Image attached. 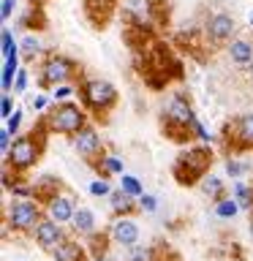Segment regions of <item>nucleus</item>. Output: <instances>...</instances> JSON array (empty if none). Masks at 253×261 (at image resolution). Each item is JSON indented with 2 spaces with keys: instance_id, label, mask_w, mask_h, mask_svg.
<instances>
[{
  "instance_id": "nucleus-1",
  "label": "nucleus",
  "mask_w": 253,
  "mask_h": 261,
  "mask_svg": "<svg viewBox=\"0 0 253 261\" xmlns=\"http://www.w3.org/2000/svg\"><path fill=\"white\" fill-rule=\"evenodd\" d=\"M36 218H38V210L30 201H16L11 207V212H8V220H11L14 228H30L36 223Z\"/></svg>"
},
{
  "instance_id": "nucleus-2",
  "label": "nucleus",
  "mask_w": 253,
  "mask_h": 261,
  "mask_svg": "<svg viewBox=\"0 0 253 261\" xmlns=\"http://www.w3.org/2000/svg\"><path fill=\"white\" fill-rule=\"evenodd\" d=\"M8 158H11L14 166L24 169V166H30V163L36 161V147H33L30 139H16L14 147H11V152H8Z\"/></svg>"
},
{
  "instance_id": "nucleus-3",
  "label": "nucleus",
  "mask_w": 253,
  "mask_h": 261,
  "mask_svg": "<svg viewBox=\"0 0 253 261\" xmlns=\"http://www.w3.org/2000/svg\"><path fill=\"white\" fill-rule=\"evenodd\" d=\"M52 125H55L57 130H65V134L79 130V125H82V112L73 109V106H63V109H57Z\"/></svg>"
},
{
  "instance_id": "nucleus-4",
  "label": "nucleus",
  "mask_w": 253,
  "mask_h": 261,
  "mask_svg": "<svg viewBox=\"0 0 253 261\" xmlns=\"http://www.w3.org/2000/svg\"><path fill=\"white\" fill-rule=\"evenodd\" d=\"M87 101L93 106H109L114 101V87L109 82H90L87 85Z\"/></svg>"
},
{
  "instance_id": "nucleus-5",
  "label": "nucleus",
  "mask_w": 253,
  "mask_h": 261,
  "mask_svg": "<svg viewBox=\"0 0 253 261\" xmlns=\"http://www.w3.org/2000/svg\"><path fill=\"white\" fill-rule=\"evenodd\" d=\"M36 237H38V245L41 248H60V228H57V223H52V220H44V223H38L36 228Z\"/></svg>"
},
{
  "instance_id": "nucleus-6",
  "label": "nucleus",
  "mask_w": 253,
  "mask_h": 261,
  "mask_svg": "<svg viewBox=\"0 0 253 261\" xmlns=\"http://www.w3.org/2000/svg\"><path fill=\"white\" fill-rule=\"evenodd\" d=\"M232 30H234V19H232V16L218 14V16H212V19H210V36L215 41L229 38V36H232Z\"/></svg>"
},
{
  "instance_id": "nucleus-7",
  "label": "nucleus",
  "mask_w": 253,
  "mask_h": 261,
  "mask_svg": "<svg viewBox=\"0 0 253 261\" xmlns=\"http://www.w3.org/2000/svg\"><path fill=\"white\" fill-rule=\"evenodd\" d=\"M112 234L120 245H134L136 237H139V228H136V223H131V220H117L112 228Z\"/></svg>"
},
{
  "instance_id": "nucleus-8",
  "label": "nucleus",
  "mask_w": 253,
  "mask_h": 261,
  "mask_svg": "<svg viewBox=\"0 0 253 261\" xmlns=\"http://www.w3.org/2000/svg\"><path fill=\"white\" fill-rule=\"evenodd\" d=\"M98 134L95 130H79V136H77V150L82 152V155H93L95 150H98Z\"/></svg>"
},
{
  "instance_id": "nucleus-9",
  "label": "nucleus",
  "mask_w": 253,
  "mask_h": 261,
  "mask_svg": "<svg viewBox=\"0 0 253 261\" xmlns=\"http://www.w3.org/2000/svg\"><path fill=\"white\" fill-rule=\"evenodd\" d=\"M49 215H52L57 223H60V220H68L73 215L71 201L68 199H52V204H49Z\"/></svg>"
},
{
  "instance_id": "nucleus-10",
  "label": "nucleus",
  "mask_w": 253,
  "mask_h": 261,
  "mask_svg": "<svg viewBox=\"0 0 253 261\" xmlns=\"http://www.w3.org/2000/svg\"><path fill=\"white\" fill-rule=\"evenodd\" d=\"M44 76H46V82H60V79H65V76H68V63H65V60H52V63L46 65Z\"/></svg>"
},
{
  "instance_id": "nucleus-11",
  "label": "nucleus",
  "mask_w": 253,
  "mask_h": 261,
  "mask_svg": "<svg viewBox=\"0 0 253 261\" xmlns=\"http://www.w3.org/2000/svg\"><path fill=\"white\" fill-rule=\"evenodd\" d=\"M250 57H253V46L248 44V41H234V44H232V60L248 63Z\"/></svg>"
},
{
  "instance_id": "nucleus-12",
  "label": "nucleus",
  "mask_w": 253,
  "mask_h": 261,
  "mask_svg": "<svg viewBox=\"0 0 253 261\" xmlns=\"http://www.w3.org/2000/svg\"><path fill=\"white\" fill-rule=\"evenodd\" d=\"M169 112H171V117L180 120V122H193V114H191V109H188V103L180 101V98H174V101H171Z\"/></svg>"
},
{
  "instance_id": "nucleus-13",
  "label": "nucleus",
  "mask_w": 253,
  "mask_h": 261,
  "mask_svg": "<svg viewBox=\"0 0 253 261\" xmlns=\"http://www.w3.org/2000/svg\"><path fill=\"white\" fill-rule=\"evenodd\" d=\"M73 226L79 228V231H93V212L90 210H79L77 215H73Z\"/></svg>"
},
{
  "instance_id": "nucleus-14",
  "label": "nucleus",
  "mask_w": 253,
  "mask_h": 261,
  "mask_svg": "<svg viewBox=\"0 0 253 261\" xmlns=\"http://www.w3.org/2000/svg\"><path fill=\"white\" fill-rule=\"evenodd\" d=\"M55 256H57V261H77L79 258V248L73 242H63Z\"/></svg>"
},
{
  "instance_id": "nucleus-15",
  "label": "nucleus",
  "mask_w": 253,
  "mask_h": 261,
  "mask_svg": "<svg viewBox=\"0 0 253 261\" xmlns=\"http://www.w3.org/2000/svg\"><path fill=\"white\" fill-rule=\"evenodd\" d=\"M240 139L242 142H248V144H253V114H245V117L240 120Z\"/></svg>"
},
{
  "instance_id": "nucleus-16",
  "label": "nucleus",
  "mask_w": 253,
  "mask_h": 261,
  "mask_svg": "<svg viewBox=\"0 0 253 261\" xmlns=\"http://www.w3.org/2000/svg\"><path fill=\"white\" fill-rule=\"evenodd\" d=\"M16 55V49H14V38H11V33L3 30V57L8 60V57H14Z\"/></svg>"
},
{
  "instance_id": "nucleus-17",
  "label": "nucleus",
  "mask_w": 253,
  "mask_h": 261,
  "mask_svg": "<svg viewBox=\"0 0 253 261\" xmlns=\"http://www.w3.org/2000/svg\"><path fill=\"white\" fill-rule=\"evenodd\" d=\"M122 188H125L128 196H139V193H142V185H139L134 177H122Z\"/></svg>"
},
{
  "instance_id": "nucleus-18",
  "label": "nucleus",
  "mask_w": 253,
  "mask_h": 261,
  "mask_svg": "<svg viewBox=\"0 0 253 261\" xmlns=\"http://www.w3.org/2000/svg\"><path fill=\"white\" fill-rule=\"evenodd\" d=\"M14 68H16V55L6 60V68H3V87L11 85V73H14Z\"/></svg>"
},
{
  "instance_id": "nucleus-19",
  "label": "nucleus",
  "mask_w": 253,
  "mask_h": 261,
  "mask_svg": "<svg viewBox=\"0 0 253 261\" xmlns=\"http://www.w3.org/2000/svg\"><path fill=\"white\" fill-rule=\"evenodd\" d=\"M237 212V201H220L218 204V215L220 218H232Z\"/></svg>"
},
{
  "instance_id": "nucleus-20",
  "label": "nucleus",
  "mask_w": 253,
  "mask_h": 261,
  "mask_svg": "<svg viewBox=\"0 0 253 261\" xmlns=\"http://www.w3.org/2000/svg\"><path fill=\"white\" fill-rule=\"evenodd\" d=\"M112 204H114V210H128L131 207V199H128V193H114L112 196Z\"/></svg>"
},
{
  "instance_id": "nucleus-21",
  "label": "nucleus",
  "mask_w": 253,
  "mask_h": 261,
  "mask_svg": "<svg viewBox=\"0 0 253 261\" xmlns=\"http://www.w3.org/2000/svg\"><path fill=\"white\" fill-rule=\"evenodd\" d=\"M237 199H240L242 207H250V191L245 185H237Z\"/></svg>"
},
{
  "instance_id": "nucleus-22",
  "label": "nucleus",
  "mask_w": 253,
  "mask_h": 261,
  "mask_svg": "<svg viewBox=\"0 0 253 261\" xmlns=\"http://www.w3.org/2000/svg\"><path fill=\"white\" fill-rule=\"evenodd\" d=\"M131 261H150V250H147V248H134Z\"/></svg>"
},
{
  "instance_id": "nucleus-23",
  "label": "nucleus",
  "mask_w": 253,
  "mask_h": 261,
  "mask_svg": "<svg viewBox=\"0 0 253 261\" xmlns=\"http://www.w3.org/2000/svg\"><path fill=\"white\" fill-rule=\"evenodd\" d=\"M22 49H24V55H36L38 52V41L36 38H24L22 41Z\"/></svg>"
},
{
  "instance_id": "nucleus-24",
  "label": "nucleus",
  "mask_w": 253,
  "mask_h": 261,
  "mask_svg": "<svg viewBox=\"0 0 253 261\" xmlns=\"http://www.w3.org/2000/svg\"><path fill=\"white\" fill-rule=\"evenodd\" d=\"M204 191H207V193H212V196H215V193L220 191V182H218V179H215V177H210V179H204Z\"/></svg>"
},
{
  "instance_id": "nucleus-25",
  "label": "nucleus",
  "mask_w": 253,
  "mask_h": 261,
  "mask_svg": "<svg viewBox=\"0 0 253 261\" xmlns=\"http://www.w3.org/2000/svg\"><path fill=\"white\" fill-rule=\"evenodd\" d=\"M90 193H95V196H106V193H109V185H106V182H93V185H90Z\"/></svg>"
},
{
  "instance_id": "nucleus-26",
  "label": "nucleus",
  "mask_w": 253,
  "mask_h": 261,
  "mask_svg": "<svg viewBox=\"0 0 253 261\" xmlns=\"http://www.w3.org/2000/svg\"><path fill=\"white\" fill-rule=\"evenodd\" d=\"M19 120H22V114H19V112H14V117H8V128H6L8 134H14V130L19 128Z\"/></svg>"
},
{
  "instance_id": "nucleus-27",
  "label": "nucleus",
  "mask_w": 253,
  "mask_h": 261,
  "mask_svg": "<svg viewBox=\"0 0 253 261\" xmlns=\"http://www.w3.org/2000/svg\"><path fill=\"white\" fill-rule=\"evenodd\" d=\"M106 169H109V171H120L122 163H120L117 158H109V161H106Z\"/></svg>"
},
{
  "instance_id": "nucleus-28",
  "label": "nucleus",
  "mask_w": 253,
  "mask_h": 261,
  "mask_svg": "<svg viewBox=\"0 0 253 261\" xmlns=\"http://www.w3.org/2000/svg\"><path fill=\"white\" fill-rule=\"evenodd\" d=\"M226 171H229V174H232V177H237V174H240V171H242V166H240V163H232V161H229Z\"/></svg>"
},
{
  "instance_id": "nucleus-29",
  "label": "nucleus",
  "mask_w": 253,
  "mask_h": 261,
  "mask_svg": "<svg viewBox=\"0 0 253 261\" xmlns=\"http://www.w3.org/2000/svg\"><path fill=\"white\" fill-rule=\"evenodd\" d=\"M0 147H3V152H11L8 150V130H0Z\"/></svg>"
},
{
  "instance_id": "nucleus-30",
  "label": "nucleus",
  "mask_w": 253,
  "mask_h": 261,
  "mask_svg": "<svg viewBox=\"0 0 253 261\" xmlns=\"http://www.w3.org/2000/svg\"><path fill=\"white\" fill-rule=\"evenodd\" d=\"M142 207H144V210H155V199H153V196H144V199H142Z\"/></svg>"
},
{
  "instance_id": "nucleus-31",
  "label": "nucleus",
  "mask_w": 253,
  "mask_h": 261,
  "mask_svg": "<svg viewBox=\"0 0 253 261\" xmlns=\"http://www.w3.org/2000/svg\"><path fill=\"white\" fill-rule=\"evenodd\" d=\"M3 117H11V101L3 98Z\"/></svg>"
},
{
  "instance_id": "nucleus-32",
  "label": "nucleus",
  "mask_w": 253,
  "mask_h": 261,
  "mask_svg": "<svg viewBox=\"0 0 253 261\" xmlns=\"http://www.w3.org/2000/svg\"><path fill=\"white\" fill-rule=\"evenodd\" d=\"M11 3H14V0H3V11H0V14H3V19L11 14Z\"/></svg>"
},
{
  "instance_id": "nucleus-33",
  "label": "nucleus",
  "mask_w": 253,
  "mask_h": 261,
  "mask_svg": "<svg viewBox=\"0 0 253 261\" xmlns=\"http://www.w3.org/2000/svg\"><path fill=\"white\" fill-rule=\"evenodd\" d=\"M68 93H71V87H60V90H55V95H57V98H65Z\"/></svg>"
},
{
  "instance_id": "nucleus-34",
  "label": "nucleus",
  "mask_w": 253,
  "mask_h": 261,
  "mask_svg": "<svg viewBox=\"0 0 253 261\" xmlns=\"http://www.w3.org/2000/svg\"><path fill=\"white\" fill-rule=\"evenodd\" d=\"M24 79H28V76H24V73H19V79H16V90H24Z\"/></svg>"
},
{
  "instance_id": "nucleus-35",
  "label": "nucleus",
  "mask_w": 253,
  "mask_h": 261,
  "mask_svg": "<svg viewBox=\"0 0 253 261\" xmlns=\"http://www.w3.org/2000/svg\"><path fill=\"white\" fill-rule=\"evenodd\" d=\"M250 73H253V65H250Z\"/></svg>"
},
{
  "instance_id": "nucleus-36",
  "label": "nucleus",
  "mask_w": 253,
  "mask_h": 261,
  "mask_svg": "<svg viewBox=\"0 0 253 261\" xmlns=\"http://www.w3.org/2000/svg\"><path fill=\"white\" fill-rule=\"evenodd\" d=\"M250 231H253V226H250Z\"/></svg>"
}]
</instances>
